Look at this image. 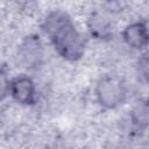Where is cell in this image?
I'll return each mask as SVG.
<instances>
[{
  "instance_id": "6da1fadb",
  "label": "cell",
  "mask_w": 149,
  "mask_h": 149,
  "mask_svg": "<svg viewBox=\"0 0 149 149\" xmlns=\"http://www.w3.org/2000/svg\"><path fill=\"white\" fill-rule=\"evenodd\" d=\"M42 29L63 59L77 62L85 55V38L66 12L50 10L42 21Z\"/></svg>"
},
{
  "instance_id": "277c9868",
  "label": "cell",
  "mask_w": 149,
  "mask_h": 149,
  "mask_svg": "<svg viewBox=\"0 0 149 149\" xmlns=\"http://www.w3.org/2000/svg\"><path fill=\"white\" fill-rule=\"evenodd\" d=\"M9 95L20 106H31L37 100L36 83L29 76L19 74L10 79Z\"/></svg>"
},
{
  "instance_id": "5b68a950",
  "label": "cell",
  "mask_w": 149,
  "mask_h": 149,
  "mask_svg": "<svg viewBox=\"0 0 149 149\" xmlns=\"http://www.w3.org/2000/svg\"><path fill=\"white\" fill-rule=\"evenodd\" d=\"M121 38L126 47L132 50L142 51L147 48L149 35H148V26L146 20H135L128 22L122 31Z\"/></svg>"
},
{
  "instance_id": "8992f818",
  "label": "cell",
  "mask_w": 149,
  "mask_h": 149,
  "mask_svg": "<svg viewBox=\"0 0 149 149\" xmlns=\"http://www.w3.org/2000/svg\"><path fill=\"white\" fill-rule=\"evenodd\" d=\"M85 24L90 35L99 41H107L113 35V20L107 10H91L87 16Z\"/></svg>"
},
{
  "instance_id": "7a4b0ae2",
  "label": "cell",
  "mask_w": 149,
  "mask_h": 149,
  "mask_svg": "<svg viewBox=\"0 0 149 149\" xmlns=\"http://www.w3.org/2000/svg\"><path fill=\"white\" fill-rule=\"evenodd\" d=\"M127 97L128 87L118 74H104L95 83L94 99L102 109H116L125 104Z\"/></svg>"
},
{
  "instance_id": "3957f363",
  "label": "cell",
  "mask_w": 149,
  "mask_h": 149,
  "mask_svg": "<svg viewBox=\"0 0 149 149\" xmlns=\"http://www.w3.org/2000/svg\"><path fill=\"white\" fill-rule=\"evenodd\" d=\"M44 58V48L38 36L28 35L24 37L16 49L17 64L27 69H36Z\"/></svg>"
},
{
  "instance_id": "52a82bcc",
  "label": "cell",
  "mask_w": 149,
  "mask_h": 149,
  "mask_svg": "<svg viewBox=\"0 0 149 149\" xmlns=\"http://www.w3.org/2000/svg\"><path fill=\"white\" fill-rule=\"evenodd\" d=\"M129 119L132 125L137 129L144 130L147 128L149 120V108H148L147 99H140L136 102V105L133 107L130 112Z\"/></svg>"
},
{
  "instance_id": "ba28073f",
  "label": "cell",
  "mask_w": 149,
  "mask_h": 149,
  "mask_svg": "<svg viewBox=\"0 0 149 149\" xmlns=\"http://www.w3.org/2000/svg\"><path fill=\"white\" fill-rule=\"evenodd\" d=\"M9 83L10 78L3 68H0V101H2L7 95H9Z\"/></svg>"
}]
</instances>
